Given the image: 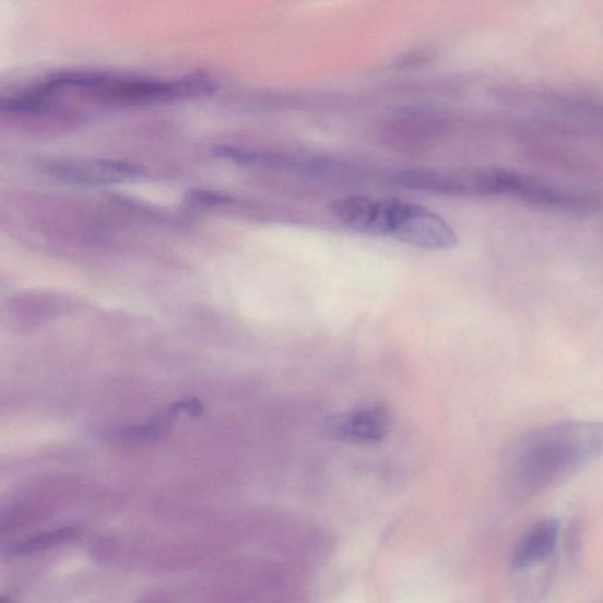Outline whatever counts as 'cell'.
<instances>
[{
	"label": "cell",
	"mask_w": 603,
	"mask_h": 603,
	"mask_svg": "<svg viewBox=\"0 0 603 603\" xmlns=\"http://www.w3.org/2000/svg\"><path fill=\"white\" fill-rule=\"evenodd\" d=\"M2 603H9V602H7L5 600H3Z\"/></svg>",
	"instance_id": "9c48e42d"
},
{
	"label": "cell",
	"mask_w": 603,
	"mask_h": 603,
	"mask_svg": "<svg viewBox=\"0 0 603 603\" xmlns=\"http://www.w3.org/2000/svg\"><path fill=\"white\" fill-rule=\"evenodd\" d=\"M559 532L560 522L557 520H545L535 524L519 542L512 554V565L527 568L547 560L555 548Z\"/></svg>",
	"instance_id": "8992f818"
},
{
	"label": "cell",
	"mask_w": 603,
	"mask_h": 603,
	"mask_svg": "<svg viewBox=\"0 0 603 603\" xmlns=\"http://www.w3.org/2000/svg\"><path fill=\"white\" fill-rule=\"evenodd\" d=\"M389 236L425 250H448L459 244L450 224L426 206L389 200Z\"/></svg>",
	"instance_id": "7a4b0ae2"
},
{
	"label": "cell",
	"mask_w": 603,
	"mask_h": 603,
	"mask_svg": "<svg viewBox=\"0 0 603 603\" xmlns=\"http://www.w3.org/2000/svg\"><path fill=\"white\" fill-rule=\"evenodd\" d=\"M400 184L416 190L449 196L476 194L475 176L435 172H406L400 175Z\"/></svg>",
	"instance_id": "52a82bcc"
},
{
	"label": "cell",
	"mask_w": 603,
	"mask_h": 603,
	"mask_svg": "<svg viewBox=\"0 0 603 603\" xmlns=\"http://www.w3.org/2000/svg\"><path fill=\"white\" fill-rule=\"evenodd\" d=\"M72 535H73V531L63 530V531L48 534L47 536H44V537H35L32 541L26 542V544H24L21 547H14V549H16V553H20V551L23 553L38 551L40 548L54 546L55 544H58L59 541L69 539Z\"/></svg>",
	"instance_id": "ba28073f"
},
{
	"label": "cell",
	"mask_w": 603,
	"mask_h": 603,
	"mask_svg": "<svg viewBox=\"0 0 603 603\" xmlns=\"http://www.w3.org/2000/svg\"><path fill=\"white\" fill-rule=\"evenodd\" d=\"M326 427L336 440L356 445H375L381 442L388 435L390 415L385 405L371 404L333 416L327 421Z\"/></svg>",
	"instance_id": "3957f363"
},
{
	"label": "cell",
	"mask_w": 603,
	"mask_h": 603,
	"mask_svg": "<svg viewBox=\"0 0 603 603\" xmlns=\"http://www.w3.org/2000/svg\"><path fill=\"white\" fill-rule=\"evenodd\" d=\"M331 215L350 229L369 236H389V200L346 196L331 202Z\"/></svg>",
	"instance_id": "277c9868"
},
{
	"label": "cell",
	"mask_w": 603,
	"mask_h": 603,
	"mask_svg": "<svg viewBox=\"0 0 603 603\" xmlns=\"http://www.w3.org/2000/svg\"><path fill=\"white\" fill-rule=\"evenodd\" d=\"M45 169L59 178L82 184H111L141 174L134 165L113 161L51 163Z\"/></svg>",
	"instance_id": "5b68a950"
},
{
	"label": "cell",
	"mask_w": 603,
	"mask_h": 603,
	"mask_svg": "<svg viewBox=\"0 0 603 603\" xmlns=\"http://www.w3.org/2000/svg\"><path fill=\"white\" fill-rule=\"evenodd\" d=\"M507 463L524 488H542L603 456V422L567 419L524 433Z\"/></svg>",
	"instance_id": "6da1fadb"
}]
</instances>
